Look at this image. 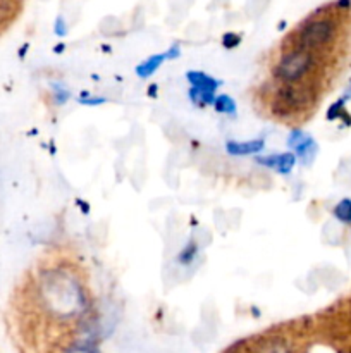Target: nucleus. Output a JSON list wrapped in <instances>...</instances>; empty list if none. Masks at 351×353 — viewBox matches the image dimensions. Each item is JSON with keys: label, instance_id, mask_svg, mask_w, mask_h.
Wrapping results in <instances>:
<instances>
[{"label": "nucleus", "instance_id": "nucleus-5", "mask_svg": "<svg viewBox=\"0 0 351 353\" xmlns=\"http://www.w3.org/2000/svg\"><path fill=\"white\" fill-rule=\"evenodd\" d=\"M174 55H178V50H172V54H162V55H153V57H150L148 61H145L143 64L138 65L136 72L141 76V78H148V76L153 74L155 71H157L158 68L162 65V62L165 61V59H171L174 57Z\"/></svg>", "mask_w": 351, "mask_h": 353}, {"label": "nucleus", "instance_id": "nucleus-1", "mask_svg": "<svg viewBox=\"0 0 351 353\" xmlns=\"http://www.w3.org/2000/svg\"><path fill=\"white\" fill-rule=\"evenodd\" d=\"M312 52L313 50H306V48H295L292 52H288L275 68V76L288 83L305 78L313 69V62H315Z\"/></svg>", "mask_w": 351, "mask_h": 353}, {"label": "nucleus", "instance_id": "nucleus-10", "mask_svg": "<svg viewBox=\"0 0 351 353\" xmlns=\"http://www.w3.org/2000/svg\"><path fill=\"white\" fill-rule=\"evenodd\" d=\"M65 353H96L92 343L88 341H79V343L71 345V347L65 350Z\"/></svg>", "mask_w": 351, "mask_h": 353}, {"label": "nucleus", "instance_id": "nucleus-3", "mask_svg": "<svg viewBox=\"0 0 351 353\" xmlns=\"http://www.w3.org/2000/svg\"><path fill=\"white\" fill-rule=\"evenodd\" d=\"M289 145L298 152L299 157H301L303 161H310V159L313 157V154H315V143H313L312 138L305 133L292 134L291 140H289Z\"/></svg>", "mask_w": 351, "mask_h": 353}, {"label": "nucleus", "instance_id": "nucleus-4", "mask_svg": "<svg viewBox=\"0 0 351 353\" xmlns=\"http://www.w3.org/2000/svg\"><path fill=\"white\" fill-rule=\"evenodd\" d=\"M257 162L267 165V168L277 169L279 172H289L292 165H295V155L279 154V155H272V157H260L257 159Z\"/></svg>", "mask_w": 351, "mask_h": 353}, {"label": "nucleus", "instance_id": "nucleus-6", "mask_svg": "<svg viewBox=\"0 0 351 353\" xmlns=\"http://www.w3.org/2000/svg\"><path fill=\"white\" fill-rule=\"evenodd\" d=\"M264 147V141L262 140H253L248 141V143H236V141H231L227 143V152L233 155H248L255 154V152H260Z\"/></svg>", "mask_w": 351, "mask_h": 353}, {"label": "nucleus", "instance_id": "nucleus-7", "mask_svg": "<svg viewBox=\"0 0 351 353\" xmlns=\"http://www.w3.org/2000/svg\"><path fill=\"white\" fill-rule=\"evenodd\" d=\"M188 79H189V83L195 86V88L205 90V92H210V93L215 92L217 86H219V83H217L215 79H212L210 76L203 74V72H188Z\"/></svg>", "mask_w": 351, "mask_h": 353}, {"label": "nucleus", "instance_id": "nucleus-8", "mask_svg": "<svg viewBox=\"0 0 351 353\" xmlns=\"http://www.w3.org/2000/svg\"><path fill=\"white\" fill-rule=\"evenodd\" d=\"M334 216L343 221V223L351 224V200H341L336 209H334Z\"/></svg>", "mask_w": 351, "mask_h": 353}, {"label": "nucleus", "instance_id": "nucleus-9", "mask_svg": "<svg viewBox=\"0 0 351 353\" xmlns=\"http://www.w3.org/2000/svg\"><path fill=\"white\" fill-rule=\"evenodd\" d=\"M213 105H215V110L224 114H234L236 107H234V100L227 95H220L213 100Z\"/></svg>", "mask_w": 351, "mask_h": 353}, {"label": "nucleus", "instance_id": "nucleus-2", "mask_svg": "<svg viewBox=\"0 0 351 353\" xmlns=\"http://www.w3.org/2000/svg\"><path fill=\"white\" fill-rule=\"evenodd\" d=\"M334 33H336V26L330 19L310 21L298 31V48L313 50V48L323 47L332 40Z\"/></svg>", "mask_w": 351, "mask_h": 353}, {"label": "nucleus", "instance_id": "nucleus-11", "mask_svg": "<svg viewBox=\"0 0 351 353\" xmlns=\"http://www.w3.org/2000/svg\"><path fill=\"white\" fill-rule=\"evenodd\" d=\"M260 353H288L284 347H279V345H268V347L262 348Z\"/></svg>", "mask_w": 351, "mask_h": 353}]
</instances>
